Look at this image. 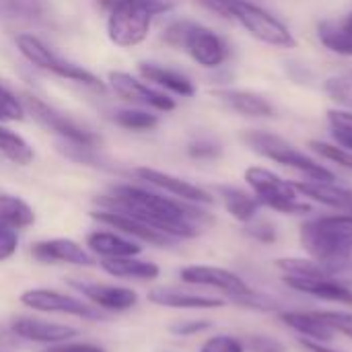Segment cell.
<instances>
[{"label": "cell", "mask_w": 352, "mask_h": 352, "mask_svg": "<svg viewBox=\"0 0 352 352\" xmlns=\"http://www.w3.org/2000/svg\"><path fill=\"white\" fill-rule=\"evenodd\" d=\"M113 120L118 126L126 130H136V132H148L159 126V118L142 109H120L113 116Z\"/></svg>", "instance_id": "obj_34"}, {"label": "cell", "mask_w": 352, "mask_h": 352, "mask_svg": "<svg viewBox=\"0 0 352 352\" xmlns=\"http://www.w3.org/2000/svg\"><path fill=\"white\" fill-rule=\"evenodd\" d=\"M295 190L305 196L311 202L324 204L328 208H334L338 212L352 214V190L338 186L336 182H311V179H303V182H293Z\"/></svg>", "instance_id": "obj_20"}, {"label": "cell", "mask_w": 352, "mask_h": 352, "mask_svg": "<svg viewBox=\"0 0 352 352\" xmlns=\"http://www.w3.org/2000/svg\"><path fill=\"white\" fill-rule=\"evenodd\" d=\"M179 278L186 285H194V287H212L221 293H225L227 297H237V295H245L252 291V287L235 272L221 268V266H212V264H190L184 266L179 270Z\"/></svg>", "instance_id": "obj_12"}, {"label": "cell", "mask_w": 352, "mask_h": 352, "mask_svg": "<svg viewBox=\"0 0 352 352\" xmlns=\"http://www.w3.org/2000/svg\"><path fill=\"white\" fill-rule=\"evenodd\" d=\"M136 175L146 182L148 186H155L159 190H163L165 194L179 198L184 202H192V204H200V206H210L214 202L212 194L192 182H186L182 177H175L171 173L159 171V169H151V167H138Z\"/></svg>", "instance_id": "obj_14"}, {"label": "cell", "mask_w": 352, "mask_h": 352, "mask_svg": "<svg viewBox=\"0 0 352 352\" xmlns=\"http://www.w3.org/2000/svg\"><path fill=\"white\" fill-rule=\"evenodd\" d=\"M328 124L334 136V142L352 153V111L351 109H330Z\"/></svg>", "instance_id": "obj_32"}, {"label": "cell", "mask_w": 352, "mask_h": 352, "mask_svg": "<svg viewBox=\"0 0 352 352\" xmlns=\"http://www.w3.org/2000/svg\"><path fill=\"white\" fill-rule=\"evenodd\" d=\"M173 0H122L109 10L107 35L120 47H134L142 43L151 31L157 14L169 12Z\"/></svg>", "instance_id": "obj_4"}, {"label": "cell", "mask_w": 352, "mask_h": 352, "mask_svg": "<svg viewBox=\"0 0 352 352\" xmlns=\"http://www.w3.org/2000/svg\"><path fill=\"white\" fill-rule=\"evenodd\" d=\"M19 301L39 314H58V316H70L87 322H101L107 316L91 305L89 301H82L78 297L54 291V289H27L21 293Z\"/></svg>", "instance_id": "obj_9"}, {"label": "cell", "mask_w": 352, "mask_h": 352, "mask_svg": "<svg viewBox=\"0 0 352 352\" xmlns=\"http://www.w3.org/2000/svg\"><path fill=\"white\" fill-rule=\"evenodd\" d=\"M97 2H99L105 10H111V8H113L118 2H122V0H97Z\"/></svg>", "instance_id": "obj_48"}, {"label": "cell", "mask_w": 352, "mask_h": 352, "mask_svg": "<svg viewBox=\"0 0 352 352\" xmlns=\"http://www.w3.org/2000/svg\"><path fill=\"white\" fill-rule=\"evenodd\" d=\"M91 219L101 223V225H107V227H111V229H116V231H120V233H124L128 237H132L134 241H144L148 245L167 248V245H171L175 241V239L159 233L157 229H153V227H148V225H144V223H140V221H136V219H132V217H128L124 212L99 208V210L91 212Z\"/></svg>", "instance_id": "obj_17"}, {"label": "cell", "mask_w": 352, "mask_h": 352, "mask_svg": "<svg viewBox=\"0 0 352 352\" xmlns=\"http://www.w3.org/2000/svg\"><path fill=\"white\" fill-rule=\"evenodd\" d=\"M217 194L221 196L225 210L235 221L248 225L258 217V210L262 204L258 202V198L252 192H245V190L235 188V186H217Z\"/></svg>", "instance_id": "obj_26"}, {"label": "cell", "mask_w": 352, "mask_h": 352, "mask_svg": "<svg viewBox=\"0 0 352 352\" xmlns=\"http://www.w3.org/2000/svg\"><path fill=\"white\" fill-rule=\"evenodd\" d=\"M212 95L225 103L235 113L248 116V118H274L276 109L274 105L260 93L245 91V89H217Z\"/></svg>", "instance_id": "obj_21"}, {"label": "cell", "mask_w": 352, "mask_h": 352, "mask_svg": "<svg viewBox=\"0 0 352 352\" xmlns=\"http://www.w3.org/2000/svg\"><path fill=\"white\" fill-rule=\"evenodd\" d=\"M318 39L326 50H330L336 56L352 58V37L344 29L342 21L326 19L318 23Z\"/></svg>", "instance_id": "obj_28"}, {"label": "cell", "mask_w": 352, "mask_h": 352, "mask_svg": "<svg viewBox=\"0 0 352 352\" xmlns=\"http://www.w3.org/2000/svg\"><path fill=\"white\" fill-rule=\"evenodd\" d=\"M23 116H25L23 103L4 85H0V122H16L23 120Z\"/></svg>", "instance_id": "obj_38"}, {"label": "cell", "mask_w": 352, "mask_h": 352, "mask_svg": "<svg viewBox=\"0 0 352 352\" xmlns=\"http://www.w3.org/2000/svg\"><path fill=\"white\" fill-rule=\"evenodd\" d=\"M243 179L250 186L252 194L258 198V202L274 212L291 214V217H303L311 212V204L299 200L301 194L295 190L293 182L283 179L280 175H276L266 167H258V165L248 167Z\"/></svg>", "instance_id": "obj_7"}, {"label": "cell", "mask_w": 352, "mask_h": 352, "mask_svg": "<svg viewBox=\"0 0 352 352\" xmlns=\"http://www.w3.org/2000/svg\"><path fill=\"white\" fill-rule=\"evenodd\" d=\"M41 352H105V349L99 346V344H93V342H74V340H68V342H60V344L45 346Z\"/></svg>", "instance_id": "obj_45"}, {"label": "cell", "mask_w": 352, "mask_h": 352, "mask_svg": "<svg viewBox=\"0 0 352 352\" xmlns=\"http://www.w3.org/2000/svg\"><path fill=\"white\" fill-rule=\"evenodd\" d=\"M68 285L76 289L91 305H95L103 314H126L138 305V293L128 287L89 283V280H68Z\"/></svg>", "instance_id": "obj_11"}, {"label": "cell", "mask_w": 352, "mask_h": 352, "mask_svg": "<svg viewBox=\"0 0 352 352\" xmlns=\"http://www.w3.org/2000/svg\"><path fill=\"white\" fill-rule=\"evenodd\" d=\"M283 283L301 295H309L320 301L338 303L352 307V289L340 278H299V276H283Z\"/></svg>", "instance_id": "obj_18"}, {"label": "cell", "mask_w": 352, "mask_h": 352, "mask_svg": "<svg viewBox=\"0 0 352 352\" xmlns=\"http://www.w3.org/2000/svg\"><path fill=\"white\" fill-rule=\"evenodd\" d=\"M97 204L124 212L171 239H194L200 235V225L210 223L212 217L192 202H184L173 196L157 194L138 186H113L109 196L97 198Z\"/></svg>", "instance_id": "obj_1"}, {"label": "cell", "mask_w": 352, "mask_h": 352, "mask_svg": "<svg viewBox=\"0 0 352 352\" xmlns=\"http://www.w3.org/2000/svg\"><path fill=\"white\" fill-rule=\"evenodd\" d=\"M163 41L171 47L186 50L202 68H221L231 56V47L217 31L188 19L173 21L163 33Z\"/></svg>", "instance_id": "obj_5"}, {"label": "cell", "mask_w": 352, "mask_h": 352, "mask_svg": "<svg viewBox=\"0 0 352 352\" xmlns=\"http://www.w3.org/2000/svg\"><path fill=\"white\" fill-rule=\"evenodd\" d=\"M245 235L252 237V239H256V241H260V243H266V245L276 243V239H278L276 227L272 223H268V221H256V219L245 225Z\"/></svg>", "instance_id": "obj_41"}, {"label": "cell", "mask_w": 352, "mask_h": 352, "mask_svg": "<svg viewBox=\"0 0 352 352\" xmlns=\"http://www.w3.org/2000/svg\"><path fill=\"white\" fill-rule=\"evenodd\" d=\"M309 148L318 157H322L324 161H330V163H334V165H338L342 169L352 171V153L346 151V148H342L340 144L326 142V140H309Z\"/></svg>", "instance_id": "obj_35"}, {"label": "cell", "mask_w": 352, "mask_h": 352, "mask_svg": "<svg viewBox=\"0 0 352 352\" xmlns=\"http://www.w3.org/2000/svg\"><path fill=\"white\" fill-rule=\"evenodd\" d=\"M299 344L305 349L307 352H340L328 349L326 344H320V342H311V340H305V338H299Z\"/></svg>", "instance_id": "obj_46"}, {"label": "cell", "mask_w": 352, "mask_h": 352, "mask_svg": "<svg viewBox=\"0 0 352 352\" xmlns=\"http://www.w3.org/2000/svg\"><path fill=\"white\" fill-rule=\"evenodd\" d=\"M35 223V210L19 196L0 194V225L14 231L27 229Z\"/></svg>", "instance_id": "obj_27"}, {"label": "cell", "mask_w": 352, "mask_h": 352, "mask_svg": "<svg viewBox=\"0 0 352 352\" xmlns=\"http://www.w3.org/2000/svg\"><path fill=\"white\" fill-rule=\"evenodd\" d=\"M340 21H342L344 29L349 31V35H351V37H352V12H349V14H344V16H342Z\"/></svg>", "instance_id": "obj_47"}, {"label": "cell", "mask_w": 352, "mask_h": 352, "mask_svg": "<svg viewBox=\"0 0 352 352\" xmlns=\"http://www.w3.org/2000/svg\"><path fill=\"white\" fill-rule=\"evenodd\" d=\"M200 352H248L241 338L231 334H217L202 342Z\"/></svg>", "instance_id": "obj_37"}, {"label": "cell", "mask_w": 352, "mask_h": 352, "mask_svg": "<svg viewBox=\"0 0 352 352\" xmlns=\"http://www.w3.org/2000/svg\"><path fill=\"white\" fill-rule=\"evenodd\" d=\"M324 91L336 103H340L344 107H352V70L326 78Z\"/></svg>", "instance_id": "obj_36"}, {"label": "cell", "mask_w": 352, "mask_h": 352, "mask_svg": "<svg viewBox=\"0 0 352 352\" xmlns=\"http://www.w3.org/2000/svg\"><path fill=\"white\" fill-rule=\"evenodd\" d=\"M148 301L157 307L165 309H182V311H206V309H219L225 307V299L188 293L171 287H159L148 293Z\"/></svg>", "instance_id": "obj_19"}, {"label": "cell", "mask_w": 352, "mask_h": 352, "mask_svg": "<svg viewBox=\"0 0 352 352\" xmlns=\"http://www.w3.org/2000/svg\"><path fill=\"white\" fill-rule=\"evenodd\" d=\"M16 47L19 52L37 68L45 70V72H52L60 78H68V80H74V82H80V85H87V87H95V89H103V82L93 74L89 72L87 68L74 64V62H68L64 58H60L58 54H54L41 39L29 35V33H23V35H16Z\"/></svg>", "instance_id": "obj_8"}, {"label": "cell", "mask_w": 352, "mask_h": 352, "mask_svg": "<svg viewBox=\"0 0 352 352\" xmlns=\"http://www.w3.org/2000/svg\"><path fill=\"white\" fill-rule=\"evenodd\" d=\"M140 70V76L148 82H155L157 87H163L179 97H194L196 95V87L192 82V78H188L186 74L177 72V70H171V68H165V66H159V64H148V62H142L138 66Z\"/></svg>", "instance_id": "obj_25"}, {"label": "cell", "mask_w": 352, "mask_h": 352, "mask_svg": "<svg viewBox=\"0 0 352 352\" xmlns=\"http://www.w3.org/2000/svg\"><path fill=\"white\" fill-rule=\"evenodd\" d=\"M10 334L21 340H27V342L52 346V344H60V342H68V340L76 338L78 330L72 326H66V324L19 316L10 322Z\"/></svg>", "instance_id": "obj_13"}, {"label": "cell", "mask_w": 352, "mask_h": 352, "mask_svg": "<svg viewBox=\"0 0 352 352\" xmlns=\"http://www.w3.org/2000/svg\"><path fill=\"white\" fill-rule=\"evenodd\" d=\"M0 153L8 161H12L14 165H21V167L29 165L33 161V157H35L29 142L23 136H19L16 132L4 128V126H0Z\"/></svg>", "instance_id": "obj_30"}, {"label": "cell", "mask_w": 352, "mask_h": 352, "mask_svg": "<svg viewBox=\"0 0 352 352\" xmlns=\"http://www.w3.org/2000/svg\"><path fill=\"white\" fill-rule=\"evenodd\" d=\"M109 82H111L113 91L126 101H134V103L153 107L157 111H173L175 109V99H171L169 95L136 80L128 72H120V70L109 72Z\"/></svg>", "instance_id": "obj_16"}, {"label": "cell", "mask_w": 352, "mask_h": 352, "mask_svg": "<svg viewBox=\"0 0 352 352\" xmlns=\"http://www.w3.org/2000/svg\"><path fill=\"white\" fill-rule=\"evenodd\" d=\"M99 266L113 278L122 280H138V283H153L161 276V268L155 262L134 258H116V260H101Z\"/></svg>", "instance_id": "obj_24"}, {"label": "cell", "mask_w": 352, "mask_h": 352, "mask_svg": "<svg viewBox=\"0 0 352 352\" xmlns=\"http://www.w3.org/2000/svg\"><path fill=\"white\" fill-rule=\"evenodd\" d=\"M237 307H243V309H250V311H262V314H276V311H283V305L280 301H276L274 297L266 295V293H260L256 289H252L250 293L245 295H237V297H229Z\"/></svg>", "instance_id": "obj_33"}, {"label": "cell", "mask_w": 352, "mask_h": 352, "mask_svg": "<svg viewBox=\"0 0 352 352\" xmlns=\"http://www.w3.org/2000/svg\"><path fill=\"white\" fill-rule=\"evenodd\" d=\"M318 316L328 322L336 334H344L352 340V311H338V309H324V311H318Z\"/></svg>", "instance_id": "obj_39"}, {"label": "cell", "mask_w": 352, "mask_h": 352, "mask_svg": "<svg viewBox=\"0 0 352 352\" xmlns=\"http://www.w3.org/2000/svg\"><path fill=\"white\" fill-rule=\"evenodd\" d=\"M87 248L93 256L101 260L116 258H134L142 254V245L134 239H128L113 231H93L87 235Z\"/></svg>", "instance_id": "obj_22"}, {"label": "cell", "mask_w": 352, "mask_h": 352, "mask_svg": "<svg viewBox=\"0 0 352 352\" xmlns=\"http://www.w3.org/2000/svg\"><path fill=\"white\" fill-rule=\"evenodd\" d=\"M19 250V235L14 229L0 225V262L10 260Z\"/></svg>", "instance_id": "obj_44"}, {"label": "cell", "mask_w": 352, "mask_h": 352, "mask_svg": "<svg viewBox=\"0 0 352 352\" xmlns=\"http://www.w3.org/2000/svg\"><path fill=\"white\" fill-rule=\"evenodd\" d=\"M274 266L283 272V276H299V278H340L324 264L314 258H278Z\"/></svg>", "instance_id": "obj_29"}, {"label": "cell", "mask_w": 352, "mask_h": 352, "mask_svg": "<svg viewBox=\"0 0 352 352\" xmlns=\"http://www.w3.org/2000/svg\"><path fill=\"white\" fill-rule=\"evenodd\" d=\"M278 320L287 328L297 332L301 338L311 340V342L326 344V342L334 340V336H336V330L328 322H324L318 316V311H280Z\"/></svg>", "instance_id": "obj_23"}, {"label": "cell", "mask_w": 352, "mask_h": 352, "mask_svg": "<svg viewBox=\"0 0 352 352\" xmlns=\"http://www.w3.org/2000/svg\"><path fill=\"white\" fill-rule=\"evenodd\" d=\"M212 328V322L210 320H184V322H177L169 328L171 334L179 336V338H192V336H198V334H204Z\"/></svg>", "instance_id": "obj_42"}, {"label": "cell", "mask_w": 352, "mask_h": 352, "mask_svg": "<svg viewBox=\"0 0 352 352\" xmlns=\"http://www.w3.org/2000/svg\"><path fill=\"white\" fill-rule=\"evenodd\" d=\"M248 352H287V344L266 334H252L243 340Z\"/></svg>", "instance_id": "obj_40"}, {"label": "cell", "mask_w": 352, "mask_h": 352, "mask_svg": "<svg viewBox=\"0 0 352 352\" xmlns=\"http://www.w3.org/2000/svg\"><path fill=\"white\" fill-rule=\"evenodd\" d=\"M31 256L43 264H68L78 268L95 266V258L89 250L72 239H43L31 245Z\"/></svg>", "instance_id": "obj_15"}, {"label": "cell", "mask_w": 352, "mask_h": 352, "mask_svg": "<svg viewBox=\"0 0 352 352\" xmlns=\"http://www.w3.org/2000/svg\"><path fill=\"white\" fill-rule=\"evenodd\" d=\"M301 248L336 276L352 272V214H326L301 223Z\"/></svg>", "instance_id": "obj_2"}, {"label": "cell", "mask_w": 352, "mask_h": 352, "mask_svg": "<svg viewBox=\"0 0 352 352\" xmlns=\"http://www.w3.org/2000/svg\"><path fill=\"white\" fill-rule=\"evenodd\" d=\"M188 155L198 161H212L223 155V146L214 140H196L188 146Z\"/></svg>", "instance_id": "obj_43"}, {"label": "cell", "mask_w": 352, "mask_h": 352, "mask_svg": "<svg viewBox=\"0 0 352 352\" xmlns=\"http://www.w3.org/2000/svg\"><path fill=\"white\" fill-rule=\"evenodd\" d=\"M47 10L45 0H0V14L6 19H41Z\"/></svg>", "instance_id": "obj_31"}, {"label": "cell", "mask_w": 352, "mask_h": 352, "mask_svg": "<svg viewBox=\"0 0 352 352\" xmlns=\"http://www.w3.org/2000/svg\"><path fill=\"white\" fill-rule=\"evenodd\" d=\"M241 140L260 157L278 163L283 167L295 169L301 175H305V179L311 182H336V175L324 167L320 161H316L314 157L305 155L303 151H299L295 144H291L289 140H285L278 134H272L268 130H245L241 134Z\"/></svg>", "instance_id": "obj_6"}, {"label": "cell", "mask_w": 352, "mask_h": 352, "mask_svg": "<svg viewBox=\"0 0 352 352\" xmlns=\"http://www.w3.org/2000/svg\"><path fill=\"white\" fill-rule=\"evenodd\" d=\"M23 107H27V111L47 130H52L54 134L62 136L64 142H72L78 146H87V148H97V144L101 142V138L85 128H80L76 122H72L68 116L60 113L58 109H54L52 105L43 103L41 99L33 97V95H25L23 97Z\"/></svg>", "instance_id": "obj_10"}, {"label": "cell", "mask_w": 352, "mask_h": 352, "mask_svg": "<svg viewBox=\"0 0 352 352\" xmlns=\"http://www.w3.org/2000/svg\"><path fill=\"white\" fill-rule=\"evenodd\" d=\"M206 8L212 12L239 23L252 37L258 41L270 45V47H283L293 50L297 47V37L293 31L276 19L272 12L262 8L260 4L252 0H200Z\"/></svg>", "instance_id": "obj_3"}]
</instances>
